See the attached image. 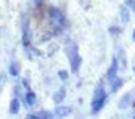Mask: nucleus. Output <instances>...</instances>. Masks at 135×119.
I'll return each mask as SVG.
<instances>
[{
    "label": "nucleus",
    "mask_w": 135,
    "mask_h": 119,
    "mask_svg": "<svg viewBox=\"0 0 135 119\" xmlns=\"http://www.w3.org/2000/svg\"><path fill=\"white\" fill-rule=\"evenodd\" d=\"M105 101H106V92L103 89V84H98V87L95 90V95H93V100H92V113L97 114L101 108H103L105 105Z\"/></svg>",
    "instance_id": "1"
},
{
    "label": "nucleus",
    "mask_w": 135,
    "mask_h": 119,
    "mask_svg": "<svg viewBox=\"0 0 135 119\" xmlns=\"http://www.w3.org/2000/svg\"><path fill=\"white\" fill-rule=\"evenodd\" d=\"M50 18H52V24L55 26V32H60L64 24V16L60 10L56 8H50Z\"/></svg>",
    "instance_id": "2"
},
{
    "label": "nucleus",
    "mask_w": 135,
    "mask_h": 119,
    "mask_svg": "<svg viewBox=\"0 0 135 119\" xmlns=\"http://www.w3.org/2000/svg\"><path fill=\"white\" fill-rule=\"evenodd\" d=\"M23 45L26 50H29V47H31V31H29L27 20H24V23H23Z\"/></svg>",
    "instance_id": "3"
},
{
    "label": "nucleus",
    "mask_w": 135,
    "mask_h": 119,
    "mask_svg": "<svg viewBox=\"0 0 135 119\" xmlns=\"http://www.w3.org/2000/svg\"><path fill=\"white\" fill-rule=\"evenodd\" d=\"M69 60H71V71L73 73H77L79 71V66H80V61H82V58L76 53V55H73V56H69Z\"/></svg>",
    "instance_id": "4"
},
{
    "label": "nucleus",
    "mask_w": 135,
    "mask_h": 119,
    "mask_svg": "<svg viewBox=\"0 0 135 119\" xmlns=\"http://www.w3.org/2000/svg\"><path fill=\"white\" fill-rule=\"evenodd\" d=\"M116 74H117V58H113V63H111L109 69H108V74H106V77H108L109 80H113V79L116 77Z\"/></svg>",
    "instance_id": "5"
},
{
    "label": "nucleus",
    "mask_w": 135,
    "mask_h": 119,
    "mask_svg": "<svg viewBox=\"0 0 135 119\" xmlns=\"http://www.w3.org/2000/svg\"><path fill=\"white\" fill-rule=\"evenodd\" d=\"M130 100H132V92H129V93H126L122 98H121V101H119V108H127L129 105H130Z\"/></svg>",
    "instance_id": "6"
},
{
    "label": "nucleus",
    "mask_w": 135,
    "mask_h": 119,
    "mask_svg": "<svg viewBox=\"0 0 135 119\" xmlns=\"http://www.w3.org/2000/svg\"><path fill=\"white\" fill-rule=\"evenodd\" d=\"M124 84V80L121 79V77H114L113 80H111V90L113 92H116V90H119L121 89V85Z\"/></svg>",
    "instance_id": "7"
},
{
    "label": "nucleus",
    "mask_w": 135,
    "mask_h": 119,
    "mask_svg": "<svg viewBox=\"0 0 135 119\" xmlns=\"http://www.w3.org/2000/svg\"><path fill=\"white\" fill-rule=\"evenodd\" d=\"M69 113H71L69 106H58L55 110V116H66V114H69Z\"/></svg>",
    "instance_id": "8"
},
{
    "label": "nucleus",
    "mask_w": 135,
    "mask_h": 119,
    "mask_svg": "<svg viewBox=\"0 0 135 119\" xmlns=\"http://www.w3.org/2000/svg\"><path fill=\"white\" fill-rule=\"evenodd\" d=\"M36 98H37V97H36V93L29 90V92L26 93V103H27L29 106H32L34 103H36Z\"/></svg>",
    "instance_id": "9"
},
{
    "label": "nucleus",
    "mask_w": 135,
    "mask_h": 119,
    "mask_svg": "<svg viewBox=\"0 0 135 119\" xmlns=\"http://www.w3.org/2000/svg\"><path fill=\"white\" fill-rule=\"evenodd\" d=\"M18 111H20V101L18 98H13L10 103V113H18Z\"/></svg>",
    "instance_id": "10"
},
{
    "label": "nucleus",
    "mask_w": 135,
    "mask_h": 119,
    "mask_svg": "<svg viewBox=\"0 0 135 119\" xmlns=\"http://www.w3.org/2000/svg\"><path fill=\"white\" fill-rule=\"evenodd\" d=\"M18 73H20V64L16 63V61H13L10 64V74L11 76H18Z\"/></svg>",
    "instance_id": "11"
},
{
    "label": "nucleus",
    "mask_w": 135,
    "mask_h": 119,
    "mask_svg": "<svg viewBox=\"0 0 135 119\" xmlns=\"http://www.w3.org/2000/svg\"><path fill=\"white\" fill-rule=\"evenodd\" d=\"M64 95H66V90H64V89H61V90H58V92L55 93V97H53V100L56 101V103H60V101H63V98H64Z\"/></svg>",
    "instance_id": "12"
},
{
    "label": "nucleus",
    "mask_w": 135,
    "mask_h": 119,
    "mask_svg": "<svg viewBox=\"0 0 135 119\" xmlns=\"http://www.w3.org/2000/svg\"><path fill=\"white\" fill-rule=\"evenodd\" d=\"M121 18H122L124 23L129 21V11H127V8H122V10H121Z\"/></svg>",
    "instance_id": "13"
},
{
    "label": "nucleus",
    "mask_w": 135,
    "mask_h": 119,
    "mask_svg": "<svg viewBox=\"0 0 135 119\" xmlns=\"http://www.w3.org/2000/svg\"><path fill=\"white\" fill-rule=\"evenodd\" d=\"M126 7H129L130 10L135 11V0H126Z\"/></svg>",
    "instance_id": "14"
},
{
    "label": "nucleus",
    "mask_w": 135,
    "mask_h": 119,
    "mask_svg": "<svg viewBox=\"0 0 135 119\" xmlns=\"http://www.w3.org/2000/svg\"><path fill=\"white\" fill-rule=\"evenodd\" d=\"M109 32H111V34H119L121 29L117 27V26H111V27H109Z\"/></svg>",
    "instance_id": "15"
},
{
    "label": "nucleus",
    "mask_w": 135,
    "mask_h": 119,
    "mask_svg": "<svg viewBox=\"0 0 135 119\" xmlns=\"http://www.w3.org/2000/svg\"><path fill=\"white\" fill-rule=\"evenodd\" d=\"M36 116H37V117H52V113H47V111H45V113H39V114H36Z\"/></svg>",
    "instance_id": "16"
},
{
    "label": "nucleus",
    "mask_w": 135,
    "mask_h": 119,
    "mask_svg": "<svg viewBox=\"0 0 135 119\" xmlns=\"http://www.w3.org/2000/svg\"><path fill=\"white\" fill-rule=\"evenodd\" d=\"M60 79L66 80V79H68V73H66V71H60Z\"/></svg>",
    "instance_id": "17"
},
{
    "label": "nucleus",
    "mask_w": 135,
    "mask_h": 119,
    "mask_svg": "<svg viewBox=\"0 0 135 119\" xmlns=\"http://www.w3.org/2000/svg\"><path fill=\"white\" fill-rule=\"evenodd\" d=\"M132 39H133V40H135V29H133V36H132Z\"/></svg>",
    "instance_id": "18"
},
{
    "label": "nucleus",
    "mask_w": 135,
    "mask_h": 119,
    "mask_svg": "<svg viewBox=\"0 0 135 119\" xmlns=\"http://www.w3.org/2000/svg\"><path fill=\"white\" fill-rule=\"evenodd\" d=\"M2 82H3V77H0V84H2Z\"/></svg>",
    "instance_id": "19"
}]
</instances>
